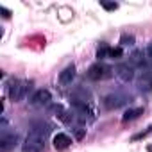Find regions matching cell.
Masks as SVG:
<instances>
[{
    "label": "cell",
    "instance_id": "1",
    "mask_svg": "<svg viewBox=\"0 0 152 152\" xmlns=\"http://www.w3.org/2000/svg\"><path fill=\"white\" fill-rule=\"evenodd\" d=\"M45 148V134L38 132V131H31L25 138L23 143V152H41Z\"/></svg>",
    "mask_w": 152,
    "mask_h": 152
},
{
    "label": "cell",
    "instance_id": "2",
    "mask_svg": "<svg viewBox=\"0 0 152 152\" xmlns=\"http://www.w3.org/2000/svg\"><path fill=\"white\" fill-rule=\"evenodd\" d=\"M29 83L27 81H20V79H15V81H11L9 83V86H7V91H9V97L15 100V102H18V100H22L23 97H25V93L29 91Z\"/></svg>",
    "mask_w": 152,
    "mask_h": 152
},
{
    "label": "cell",
    "instance_id": "3",
    "mask_svg": "<svg viewBox=\"0 0 152 152\" xmlns=\"http://www.w3.org/2000/svg\"><path fill=\"white\" fill-rule=\"evenodd\" d=\"M109 72H111V68L104 66L102 63H95V64H91V66L88 68V77H90L91 81H100V79L109 77Z\"/></svg>",
    "mask_w": 152,
    "mask_h": 152
},
{
    "label": "cell",
    "instance_id": "4",
    "mask_svg": "<svg viewBox=\"0 0 152 152\" xmlns=\"http://www.w3.org/2000/svg\"><path fill=\"white\" fill-rule=\"evenodd\" d=\"M18 141V136L15 132H4L0 136V150L2 152H7L9 148H13Z\"/></svg>",
    "mask_w": 152,
    "mask_h": 152
},
{
    "label": "cell",
    "instance_id": "5",
    "mask_svg": "<svg viewBox=\"0 0 152 152\" xmlns=\"http://www.w3.org/2000/svg\"><path fill=\"white\" fill-rule=\"evenodd\" d=\"M50 100H52V95H50L48 90H38V91L32 95L31 104H32V106H47Z\"/></svg>",
    "mask_w": 152,
    "mask_h": 152
},
{
    "label": "cell",
    "instance_id": "6",
    "mask_svg": "<svg viewBox=\"0 0 152 152\" xmlns=\"http://www.w3.org/2000/svg\"><path fill=\"white\" fill-rule=\"evenodd\" d=\"M116 75H118L124 83H129V81L134 79V68L131 64H120L116 68Z\"/></svg>",
    "mask_w": 152,
    "mask_h": 152
},
{
    "label": "cell",
    "instance_id": "7",
    "mask_svg": "<svg viewBox=\"0 0 152 152\" xmlns=\"http://www.w3.org/2000/svg\"><path fill=\"white\" fill-rule=\"evenodd\" d=\"M73 79H75V66H73V64L66 66V68L59 73V83H61L63 86L72 84V81H73Z\"/></svg>",
    "mask_w": 152,
    "mask_h": 152
},
{
    "label": "cell",
    "instance_id": "8",
    "mask_svg": "<svg viewBox=\"0 0 152 152\" xmlns=\"http://www.w3.org/2000/svg\"><path fill=\"white\" fill-rule=\"evenodd\" d=\"M70 145H72V138H70L68 134L57 132V134L54 136V147H56L57 150H64V148H68Z\"/></svg>",
    "mask_w": 152,
    "mask_h": 152
},
{
    "label": "cell",
    "instance_id": "9",
    "mask_svg": "<svg viewBox=\"0 0 152 152\" xmlns=\"http://www.w3.org/2000/svg\"><path fill=\"white\" fill-rule=\"evenodd\" d=\"M104 104H106V107L113 109V107L122 106V104H124V100H122V97H118V95H107V97H106V100H104Z\"/></svg>",
    "mask_w": 152,
    "mask_h": 152
},
{
    "label": "cell",
    "instance_id": "10",
    "mask_svg": "<svg viewBox=\"0 0 152 152\" xmlns=\"http://www.w3.org/2000/svg\"><path fill=\"white\" fill-rule=\"evenodd\" d=\"M140 115H143V107H132V109H127V111L124 113L122 120H124V122H129V120H134V118H138Z\"/></svg>",
    "mask_w": 152,
    "mask_h": 152
},
{
    "label": "cell",
    "instance_id": "11",
    "mask_svg": "<svg viewBox=\"0 0 152 152\" xmlns=\"http://www.w3.org/2000/svg\"><path fill=\"white\" fill-rule=\"evenodd\" d=\"M109 48H111V47H107V45H102V47H99V50H97V57H99V59H104V57H107V56H109Z\"/></svg>",
    "mask_w": 152,
    "mask_h": 152
},
{
    "label": "cell",
    "instance_id": "12",
    "mask_svg": "<svg viewBox=\"0 0 152 152\" xmlns=\"http://www.w3.org/2000/svg\"><path fill=\"white\" fill-rule=\"evenodd\" d=\"M150 132H152V125H150V127H148L147 131H143V132H140V134H134V136H132L131 140H132V141H138V140H143V138H147V136H148Z\"/></svg>",
    "mask_w": 152,
    "mask_h": 152
},
{
    "label": "cell",
    "instance_id": "13",
    "mask_svg": "<svg viewBox=\"0 0 152 152\" xmlns=\"http://www.w3.org/2000/svg\"><path fill=\"white\" fill-rule=\"evenodd\" d=\"M141 56H143L141 52H134V54H132V57H131L132 64H143L145 61H143V57H141Z\"/></svg>",
    "mask_w": 152,
    "mask_h": 152
},
{
    "label": "cell",
    "instance_id": "14",
    "mask_svg": "<svg viewBox=\"0 0 152 152\" xmlns=\"http://www.w3.org/2000/svg\"><path fill=\"white\" fill-rule=\"evenodd\" d=\"M107 57H111V59L122 57V48H109V56H107Z\"/></svg>",
    "mask_w": 152,
    "mask_h": 152
},
{
    "label": "cell",
    "instance_id": "15",
    "mask_svg": "<svg viewBox=\"0 0 152 152\" xmlns=\"http://www.w3.org/2000/svg\"><path fill=\"white\" fill-rule=\"evenodd\" d=\"M102 7L107 11H115V9H118V4L116 2H102Z\"/></svg>",
    "mask_w": 152,
    "mask_h": 152
},
{
    "label": "cell",
    "instance_id": "16",
    "mask_svg": "<svg viewBox=\"0 0 152 152\" xmlns=\"http://www.w3.org/2000/svg\"><path fill=\"white\" fill-rule=\"evenodd\" d=\"M132 43H134V36H127V34L122 36V45H132Z\"/></svg>",
    "mask_w": 152,
    "mask_h": 152
},
{
    "label": "cell",
    "instance_id": "17",
    "mask_svg": "<svg viewBox=\"0 0 152 152\" xmlns=\"http://www.w3.org/2000/svg\"><path fill=\"white\" fill-rule=\"evenodd\" d=\"M0 13H2V16H4V18H9V16H11V11H9V9H6V7H0Z\"/></svg>",
    "mask_w": 152,
    "mask_h": 152
},
{
    "label": "cell",
    "instance_id": "18",
    "mask_svg": "<svg viewBox=\"0 0 152 152\" xmlns=\"http://www.w3.org/2000/svg\"><path fill=\"white\" fill-rule=\"evenodd\" d=\"M147 54H148V57L152 59V43H148V47H147Z\"/></svg>",
    "mask_w": 152,
    "mask_h": 152
},
{
    "label": "cell",
    "instance_id": "19",
    "mask_svg": "<svg viewBox=\"0 0 152 152\" xmlns=\"http://www.w3.org/2000/svg\"><path fill=\"white\" fill-rule=\"evenodd\" d=\"M83 136H84V129H81V131H77V138H79V140H81V138H83Z\"/></svg>",
    "mask_w": 152,
    "mask_h": 152
},
{
    "label": "cell",
    "instance_id": "20",
    "mask_svg": "<svg viewBox=\"0 0 152 152\" xmlns=\"http://www.w3.org/2000/svg\"><path fill=\"white\" fill-rule=\"evenodd\" d=\"M147 150H148V152H152V145H148V147H147Z\"/></svg>",
    "mask_w": 152,
    "mask_h": 152
}]
</instances>
